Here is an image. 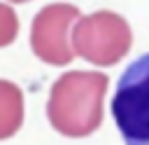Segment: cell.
<instances>
[{
	"label": "cell",
	"instance_id": "obj_2",
	"mask_svg": "<svg viewBox=\"0 0 149 145\" xmlns=\"http://www.w3.org/2000/svg\"><path fill=\"white\" fill-rule=\"evenodd\" d=\"M70 42L77 56L93 65H116L133 44V30L128 21L109 9L79 16L72 26Z\"/></svg>",
	"mask_w": 149,
	"mask_h": 145
},
{
	"label": "cell",
	"instance_id": "obj_7",
	"mask_svg": "<svg viewBox=\"0 0 149 145\" xmlns=\"http://www.w3.org/2000/svg\"><path fill=\"white\" fill-rule=\"evenodd\" d=\"M9 2H30V0H9Z\"/></svg>",
	"mask_w": 149,
	"mask_h": 145
},
{
	"label": "cell",
	"instance_id": "obj_6",
	"mask_svg": "<svg viewBox=\"0 0 149 145\" xmlns=\"http://www.w3.org/2000/svg\"><path fill=\"white\" fill-rule=\"evenodd\" d=\"M19 35V19L14 9L5 2H0V47H7Z\"/></svg>",
	"mask_w": 149,
	"mask_h": 145
},
{
	"label": "cell",
	"instance_id": "obj_5",
	"mask_svg": "<svg viewBox=\"0 0 149 145\" xmlns=\"http://www.w3.org/2000/svg\"><path fill=\"white\" fill-rule=\"evenodd\" d=\"M23 124V94L9 82L0 80V140L12 138Z\"/></svg>",
	"mask_w": 149,
	"mask_h": 145
},
{
	"label": "cell",
	"instance_id": "obj_3",
	"mask_svg": "<svg viewBox=\"0 0 149 145\" xmlns=\"http://www.w3.org/2000/svg\"><path fill=\"white\" fill-rule=\"evenodd\" d=\"M112 117L126 145H149V54L133 61L119 77Z\"/></svg>",
	"mask_w": 149,
	"mask_h": 145
},
{
	"label": "cell",
	"instance_id": "obj_4",
	"mask_svg": "<svg viewBox=\"0 0 149 145\" xmlns=\"http://www.w3.org/2000/svg\"><path fill=\"white\" fill-rule=\"evenodd\" d=\"M79 16V9L68 2H51L42 7L30 26V47L35 56L49 65H68L74 58L70 28Z\"/></svg>",
	"mask_w": 149,
	"mask_h": 145
},
{
	"label": "cell",
	"instance_id": "obj_1",
	"mask_svg": "<svg viewBox=\"0 0 149 145\" xmlns=\"http://www.w3.org/2000/svg\"><path fill=\"white\" fill-rule=\"evenodd\" d=\"M109 87V77L95 70H70L61 75L47 101L49 124L68 136H91L102 124V101Z\"/></svg>",
	"mask_w": 149,
	"mask_h": 145
}]
</instances>
